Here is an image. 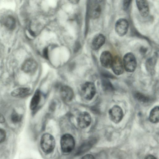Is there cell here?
Instances as JSON below:
<instances>
[{
    "label": "cell",
    "mask_w": 159,
    "mask_h": 159,
    "mask_svg": "<svg viewBox=\"0 0 159 159\" xmlns=\"http://www.w3.org/2000/svg\"><path fill=\"white\" fill-rule=\"evenodd\" d=\"M102 83L103 89L104 90L107 91H111L113 90V88L111 84L106 80Z\"/></svg>",
    "instance_id": "44dd1931"
},
{
    "label": "cell",
    "mask_w": 159,
    "mask_h": 159,
    "mask_svg": "<svg viewBox=\"0 0 159 159\" xmlns=\"http://www.w3.org/2000/svg\"><path fill=\"white\" fill-rule=\"evenodd\" d=\"M38 67L36 61L32 59H28L25 61L22 64V70L27 73H31L35 71Z\"/></svg>",
    "instance_id": "8fae6325"
},
{
    "label": "cell",
    "mask_w": 159,
    "mask_h": 159,
    "mask_svg": "<svg viewBox=\"0 0 159 159\" xmlns=\"http://www.w3.org/2000/svg\"><path fill=\"white\" fill-rule=\"evenodd\" d=\"M123 63L124 69L129 72H134L137 66L136 58L134 54L131 52L127 53L124 56Z\"/></svg>",
    "instance_id": "277c9868"
},
{
    "label": "cell",
    "mask_w": 159,
    "mask_h": 159,
    "mask_svg": "<svg viewBox=\"0 0 159 159\" xmlns=\"http://www.w3.org/2000/svg\"><path fill=\"white\" fill-rule=\"evenodd\" d=\"M137 6L141 16H147L149 14V8L146 0H135Z\"/></svg>",
    "instance_id": "7c38bea8"
},
{
    "label": "cell",
    "mask_w": 159,
    "mask_h": 159,
    "mask_svg": "<svg viewBox=\"0 0 159 159\" xmlns=\"http://www.w3.org/2000/svg\"><path fill=\"white\" fill-rule=\"evenodd\" d=\"M6 137L5 131L2 129L0 128V143L3 142Z\"/></svg>",
    "instance_id": "7402d4cb"
},
{
    "label": "cell",
    "mask_w": 159,
    "mask_h": 159,
    "mask_svg": "<svg viewBox=\"0 0 159 159\" xmlns=\"http://www.w3.org/2000/svg\"><path fill=\"white\" fill-rule=\"evenodd\" d=\"M108 115L110 120L116 123L120 122L124 116L122 109L117 105H114L109 110Z\"/></svg>",
    "instance_id": "5b68a950"
},
{
    "label": "cell",
    "mask_w": 159,
    "mask_h": 159,
    "mask_svg": "<svg viewBox=\"0 0 159 159\" xmlns=\"http://www.w3.org/2000/svg\"><path fill=\"white\" fill-rule=\"evenodd\" d=\"M129 23L125 19L121 18L117 20L115 25V30L116 33L120 36H123L127 33Z\"/></svg>",
    "instance_id": "8992f818"
},
{
    "label": "cell",
    "mask_w": 159,
    "mask_h": 159,
    "mask_svg": "<svg viewBox=\"0 0 159 159\" xmlns=\"http://www.w3.org/2000/svg\"><path fill=\"white\" fill-rule=\"evenodd\" d=\"M105 40V37L102 34H99L97 35L92 41V48L94 50L99 49L104 44Z\"/></svg>",
    "instance_id": "4fadbf2b"
},
{
    "label": "cell",
    "mask_w": 159,
    "mask_h": 159,
    "mask_svg": "<svg viewBox=\"0 0 159 159\" xmlns=\"http://www.w3.org/2000/svg\"><path fill=\"white\" fill-rule=\"evenodd\" d=\"M91 121V117L90 114L87 112L84 111L80 113L77 118L78 126L84 129L88 127Z\"/></svg>",
    "instance_id": "52a82bcc"
},
{
    "label": "cell",
    "mask_w": 159,
    "mask_h": 159,
    "mask_svg": "<svg viewBox=\"0 0 159 159\" xmlns=\"http://www.w3.org/2000/svg\"><path fill=\"white\" fill-rule=\"evenodd\" d=\"M145 158L147 159H157V158L154 156L151 155H149L147 156Z\"/></svg>",
    "instance_id": "484cf974"
},
{
    "label": "cell",
    "mask_w": 159,
    "mask_h": 159,
    "mask_svg": "<svg viewBox=\"0 0 159 159\" xmlns=\"http://www.w3.org/2000/svg\"><path fill=\"white\" fill-rule=\"evenodd\" d=\"M43 55L44 57L46 58H48V50L47 48H45L43 52Z\"/></svg>",
    "instance_id": "d4e9b609"
},
{
    "label": "cell",
    "mask_w": 159,
    "mask_h": 159,
    "mask_svg": "<svg viewBox=\"0 0 159 159\" xmlns=\"http://www.w3.org/2000/svg\"><path fill=\"white\" fill-rule=\"evenodd\" d=\"M101 7L99 5H95L90 10V16L93 19L99 17L101 13Z\"/></svg>",
    "instance_id": "ac0fdd59"
},
{
    "label": "cell",
    "mask_w": 159,
    "mask_h": 159,
    "mask_svg": "<svg viewBox=\"0 0 159 159\" xmlns=\"http://www.w3.org/2000/svg\"><path fill=\"white\" fill-rule=\"evenodd\" d=\"M41 98V93L39 90L35 92L30 104V108L32 110H34L37 107Z\"/></svg>",
    "instance_id": "9a60e30c"
},
{
    "label": "cell",
    "mask_w": 159,
    "mask_h": 159,
    "mask_svg": "<svg viewBox=\"0 0 159 159\" xmlns=\"http://www.w3.org/2000/svg\"><path fill=\"white\" fill-rule=\"evenodd\" d=\"M134 97L139 102L142 103H147L149 101V98L143 94L137 92L135 93Z\"/></svg>",
    "instance_id": "d6986e66"
},
{
    "label": "cell",
    "mask_w": 159,
    "mask_h": 159,
    "mask_svg": "<svg viewBox=\"0 0 159 159\" xmlns=\"http://www.w3.org/2000/svg\"><path fill=\"white\" fill-rule=\"evenodd\" d=\"M131 0H124L123 7L124 10H126L129 7Z\"/></svg>",
    "instance_id": "603a6c76"
},
{
    "label": "cell",
    "mask_w": 159,
    "mask_h": 159,
    "mask_svg": "<svg viewBox=\"0 0 159 159\" xmlns=\"http://www.w3.org/2000/svg\"><path fill=\"white\" fill-rule=\"evenodd\" d=\"M149 119L151 122L156 123L158 122L159 120V108L157 106L151 111L149 116Z\"/></svg>",
    "instance_id": "e0dca14e"
},
{
    "label": "cell",
    "mask_w": 159,
    "mask_h": 159,
    "mask_svg": "<svg viewBox=\"0 0 159 159\" xmlns=\"http://www.w3.org/2000/svg\"><path fill=\"white\" fill-rule=\"evenodd\" d=\"M60 143L62 152L67 153L70 152L73 150L75 142L73 136L70 134H66L61 137Z\"/></svg>",
    "instance_id": "7a4b0ae2"
},
{
    "label": "cell",
    "mask_w": 159,
    "mask_h": 159,
    "mask_svg": "<svg viewBox=\"0 0 159 159\" xmlns=\"http://www.w3.org/2000/svg\"><path fill=\"white\" fill-rule=\"evenodd\" d=\"M55 141L54 137L50 134L46 133L43 134L40 140L41 148L45 153L52 152L55 146Z\"/></svg>",
    "instance_id": "6da1fadb"
},
{
    "label": "cell",
    "mask_w": 159,
    "mask_h": 159,
    "mask_svg": "<svg viewBox=\"0 0 159 159\" xmlns=\"http://www.w3.org/2000/svg\"><path fill=\"white\" fill-rule=\"evenodd\" d=\"M60 94L61 99L66 102L71 101L74 96L73 90L68 86H64L61 87Z\"/></svg>",
    "instance_id": "30bf717a"
},
{
    "label": "cell",
    "mask_w": 159,
    "mask_h": 159,
    "mask_svg": "<svg viewBox=\"0 0 159 159\" xmlns=\"http://www.w3.org/2000/svg\"><path fill=\"white\" fill-rule=\"evenodd\" d=\"M5 121V119L3 116L0 113V123H3Z\"/></svg>",
    "instance_id": "4316f807"
},
{
    "label": "cell",
    "mask_w": 159,
    "mask_h": 159,
    "mask_svg": "<svg viewBox=\"0 0 159 159\" xmlns=\"http://www.w3.org/2000/svg\"><path fill=\"white\" fill-rule=\"evenodd\" d=\"M30 89L28 88H20L13 91L11 95L16 97H23L26 96L29 93Z\"/></svg>",
    "instance_id": "2e32d148"
},
{
    "label": "cell",
    "mask_w": 159,
    "mask_h": 159,
    "mask_svg": "<svg viewBox=\"0 0 159 159\" xmlns=\"http://www.w3.org/2000/svg\"><path fill=\"white\" fill-rule=\"evenodd\" d=\"M111 67L113 72L116 75H120L123 73L124 68L123 62L119 56H116L113 58Z\"/></svg>",
    "instance_id": "ba28073f"
},
{
    "label": "cell",
    "mask_w": 159,
    "mask_h": 159,
    "mask_svg": "<svg viewBox=\"0 0 159 159\" xmlns=\"http://www.w3.org/2000/svg\"><path fill=\"white\" fill-rule=\"evenodd\" d=\"M96 2H101L102 0H95Z\"/></svg>",
    "instance_id": "f1b7e54d"
},
{
    "label": "cell",
    "mask_w": 159,
    "mask_h": 159,
    "mask_svg": "<svg viewBox=\"0 0 159 159\" xmlns=\"http://www.w3.org/2000/svg\"><path fill=\"white\" fill-rule=\"evenodd\" d=\"M83 159H94V156L90 154H88L85 155L82 157Z\"/></svg>",
    "instance_id": "cb8c5ba5"
},
{
    "label": "cell",
    "mask_w": 159,
    "mask_h": 159,
    "mask_svg": "<svg viewBox=\"0 0 159 159\" xmlns=\"http://www.w3.org/2000/svg\"><path fill=\"white\" fill-rule=\"evenodd\" d=\"M1 22L2 25L9 30H12L15 27V20L11 16L8 15L3 17Z\"/></svg>",
    "instance_id": "5bb4252c"
},
{
    "label": "cell",
    "mask_w": 159,
    "mask_h": 159,
    "mask_svg": "<svg viewBox=\"0 0 159 159\" xmlns=\"http://www.w3.org/2000/svg\"><path fill=\"white\" fill-rule=\"evenodd\" d=\"M21 116L15 111H13L11 115V120L13 122L17 123L20 121Z\"/></svg>",
    "instance_id": "ffe728a7"
},
{
    "label": "cell",
    "mask_w": 159,
    "mask_h": 159,
    "mask_svg": "<svg viewBox=\"0 0 159 159\" xmlns=\"http://www.w3.org/2000/svg\"><path fill=\"white\" fill-rule=\"evenodd\" d=\"M71 3L74 4H76L79 3L80 0H68Z\"/></svg>",
    "instance_id": "83f0119b"
},
{
    "label": "cell",
    "mask_w": 159,
    "mask_h": 159,
    "mask_svg": "<svg viewBox=\"0 0 159 159\" xmlns=\"http://www.w3.org/2000/svg\"><path fill=\"white\" fill-rule=\"evenodd\" d=\"M96 92L94 84L92 82H87L84 83L81 89L82 97L87 100H91L94 96Z\"/></svg>",
    "instance_id": "3957f363"
},
{
    "label": "cell",
    "mask_w": 159,
    "mask_h": 159,
    "mask_svg": "<svg viewBox=\"0 0 159 159\" xmlns=\"http://www.w3.org/2000/svg\"><path fill=\"white\" fill-rule=\"evenodd\" d=\"M113 57L111 53L108 51H103L101 54L100 61L102 65L106 68L111 67Z\"/></svg>",
    "instance_id": "9c48e42d"
}]
</instances>
